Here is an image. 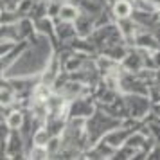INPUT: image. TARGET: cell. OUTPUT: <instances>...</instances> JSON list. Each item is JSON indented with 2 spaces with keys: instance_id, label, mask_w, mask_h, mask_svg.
<instances>
[{
  "instance_id": "obj_1",
  "label": "cell",
  "mask_w": 160,
  "mask_h": 160,
  "mask_svg": "<svg viewBox=\"0 0 160 160\" xmlns=\"http://www.w3.org/2000/svg\"><path fill=\"white\" fill-rule=\"evenodd\" d=\"M122 122V119H117V117L108 115L102 108L94 110V113L90 117H87V122H85V131H87V138H88V144L94 146L97 140H101L110 130L117 128L119 124Z\"/></svg>"
},
{
  "instance_id": "obj_2",
  "label": "cell",
  "mask_w": 160,
  "mask_h": 160,
  "mask_svg": "<svg viewBox=\"0 0 160 160\" xmlns=\"http://www.w3.org/2000/svg\"><path fill=\"white\" fill-rule=\"evenodd\" d=\"M124 104H126V112L130 119L135 121H142L148 117L149 113V97L148 95H140V94H122Z\"/></svg>"
},
{
  "instance_id": "obj_3",
  "label": "cell",
  "mask_w": 160,
  "mask_h": 160,
  "mask_svg": "<svg viewBox=\"0 0 160 160\" xmlns=\"http://www.w3.org/2000/svg\"><path fill=\"white\" fill-rule=\"evenodd\" d=\"M97 108V102H95L94 95H79V97H76L72 101H68L67 104V119H70V117H83V119H87L94 113V110Z\"/></svg>"
},
{
  "instance_id": "obj_4",
  "label": "cell",
  "mask_w": 160,
  "mask_h": 160,
  "mask_svg": "<svg viewBox=\"0 0 160 160\" xmlns=\"http://www.w3.org/2000/svg\"><path fill=\"white\" fill-rule=\"evenodd\" d=\"M25 140L18 130H11L4 151V158H25Z\"/></svg>"
},
{
  "instance_id": "obj_5",
  "label": "cell",
  "mask_w": 160,
  "mask_h": 160,
  "mask_svg": "<svg viewBox=\"0 0 160 160\" xmlns=\"http://www.w3.org/2000/svg\"><path fill=\"white\" fill-rule=\"evenodd\" d=\"M52 22H54V31H56V38H58L59 45H67L78 36L74 22H61V20H52Z\"/></svg>"
},
{
  "instance_id": "obj_6",
  "label": "cell",
  "mask_w": 160,
  "mask_h": 160,
  "mask_svg": "<svg viewBox=\"0 0 160 160\" xmlns=\"http://www.w3.org/2000/svg\"><path fill=\"white\" fill-rule=\"evenodd\" d=\"M112 16L115 20L121 18H130L133 13V4L131 0H112V9H110Z\"/></svg>"
},
{
  "instance_id": "obj_7",
  "label": "cell",
  "mask_w": 160,
  "mask_h": 160,
  "mask_svg": "<svg viewBox=\"0 0 160 160\" xmlns=\"http://www.w3.org/2000/svg\"><path fill=\"white\" fill-rule=\"evenodd\" d=\"M23 119H25V108H18V106L9 108L6 117H4V121L9 126V130H20L23 124Z\"/></svg>"
},
{
  "instance_id": "obj_8",
  "label": "cell",
  "mask_w": 160,
  "mask_h": 160,
  "mask_svg": "<svg viewBox=\"0 0 160 160\" xmlns=\"http://www.w3.org/2000/svg\"><path fill=\"white\" fill-rule=\"evenodd\" d=\"M79 15V8L72 4V2H63L61 8H59V13H58V18L56 20H61V22H74Z\"/></svg>"
},
{
  "instance_id": "obj_9",
  "label": "cell",
  "mask_w": 160,
  "mask_h": 160,
  "mask_svg": "<svg viewBox=\"0 0 160 160\" xmlns=\"http://www.w3.org/2000/svg\"><path fill=\"white\" fill-rule=\"evenodd\" d=\"M9 126L6 124L4 119H0V158H4V151H6V144H8V138H9Z\"/></svg>"
},
{
  "instance_id": "obj_10",
  "label": "cell",
  "mask_w": 160,
  "mask_h": 160,
  "mask_svg": "<svg viewBox=\"0 0 160 160\" xmlns=\"http://www.w3.org/2000/svg\"><path fill=\"white\" fill-rule=\"evenodd\" d=\"M94 2H97V4H101V6H106V4H108V0H94Z\"/></svg>"
},
{
  "instance_id": "obj_11",
  "label": "cell",
  "mask_w": 160,
  "mask_h": 160,
  "mask_svg": "<svg viewBox=\"0 0 160 160\" xmlns=\"http://www.w3.org/2000/svg\"><path fill=\"white\" fill-rule=\"evenodd\" d=\"M0 15H2V6H0Z\"/></svg>"
}]
</instances>
